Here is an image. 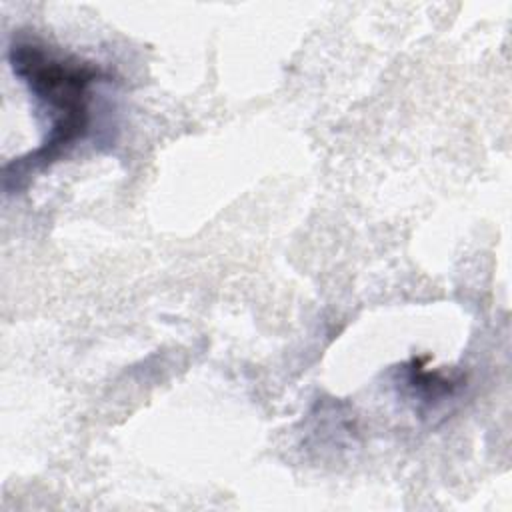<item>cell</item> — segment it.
Instances as JSON below:
<instances>
[{
	"mask_svg": "<svg viewBox=\"0 0 512 512\" xmlns=\"http://www.w3.org/2000/svg\"><path fill=\"white\" fill-rule=\"evenodd\" d=\"M8 60L46 118V136L40 146L4 166V188L16 192L32 174L62 158L88 134L90 88L102 72L90 62L26 36H14Z\"/></svg>",
	"mask_w": 512,
	"mask_h": 512,
	"instance_id": "obj_1",
	"label": "cell"
}]
</instances>
